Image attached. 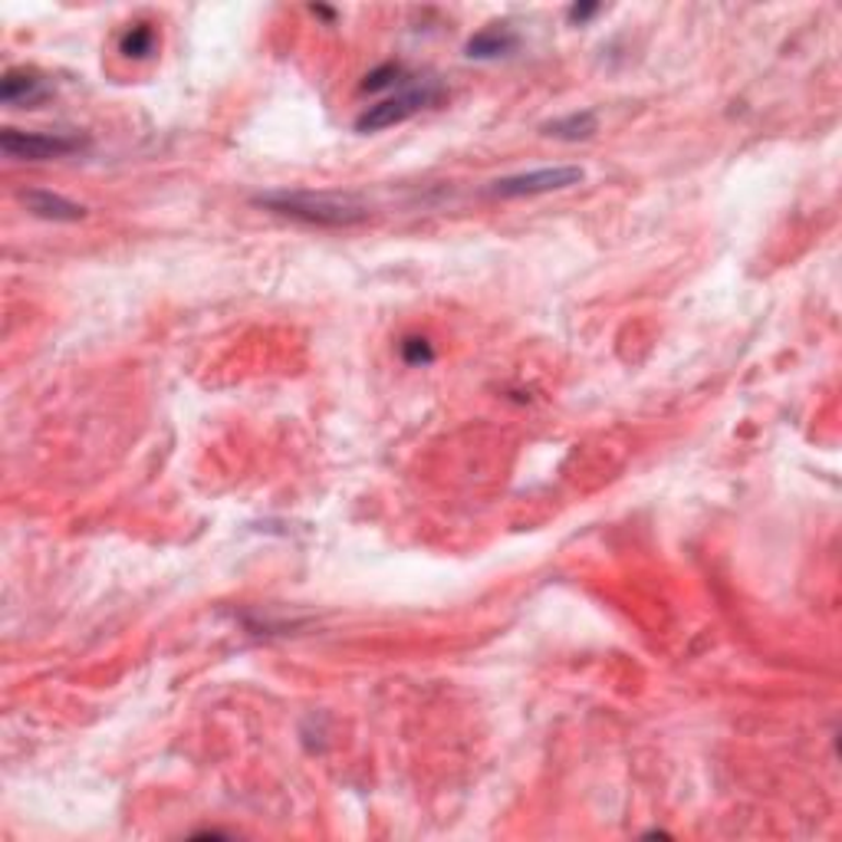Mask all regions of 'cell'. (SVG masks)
I'll return each mask as SVG.
<instances>
[{
  "label": "cell",
  "mask_w": 842,
  "mask_h": 842,
  "mask_svg": "<svg viewBox=\"0 0 842 842\" xmlns=\"http://www.w3.org/2000/svg\"><path fill=\"white\" fill-rule=\"evenodd\" d=\"M254 204L270 214L309 224V227H352L369 218V204L352 195H316V191H267Z\"/></svg>",
  "instance_id": "obj_1"
},
{
  "label": "cell",
  "mask_w": 842,
  "mask_h": 842,
  "mask_svg": "<svg viewBox=\"0 0 842 842\" xmlns=\"http://www.w3.org/2000/svg\"><path fill=\"white\" fill-rule=\"evenodd\" d=\"M54 90L50 83L34 73V70H11L4 80H0V100H4L8 106H40L44 100H50Z\"/></svg>",
  "instance_id": "obj_6"
},
{
  "label": "cell",
  "mask_w": 842,
  "mask_h": 842,
  "mask_svg": "<svg viewBox=\"0 0 842 842\" xmlns=\"http://www.w3.org/2000/svg\"><path fill=\"white\" fill-rule=\"evenodd\" d=\"M21 201H24V208L34 218L57 221V224H73V221H83L90 214L83 204H77V201H70L63 195H54L47 188H27V191H21Z\"/></svg>",
  "instance_id": "obj_5"
},
{
  "label": "cell",
  "mask_w": 842,
  "mask_h": 842,
  "mask_svg": "<svg viewBox=\"0 0 842 842\" xmlns=\"http://www.w3.org/2000/svg\"><path fill=\"white\" fill-rule=\"evenodd\" d=\"M401 359L408 365H429V362H435V349L425 336H408L401 342Z\"/></svg>",
  "instance_id": "obj_11"
},
{
  "label": "cell",
  "mask_w": 842,
  "mask_h": 842,
  "mask_svg": "<svg viewBox=\"0 0 842 842\" xmlns=\"http://www.w3.org/2000/svg\"><path fill=\"white\" fill-rule=\"evenodd\" d=\"M155 50H159L155 24H145V21L129 24V31L119 37V54L129 57V60H149V57H155Z\"/></svg>",
  "instance_id": "obj_9"
},
{
  "label": "cell",
  "mask_w": 842,
  "mask_h": 842,
  "mask_svg": "<svg viewBox=\"0 0 842 842\" xmlns=\"http://www.w3.org/2000/svg\"><path fill=\"white\" fill-rule=\"evenodd\" d=\"M517 47H521V37H517L514 27L491 24L468 40V57L471 60H498V57H511Z\"/></svg>",
  "instance_id": "obj_7"
},
{
  "label": "cell",
  "mask_w": 842,
  "mask_h": 842,
  "mask_svg": "<svg viewBox=\"0 0 842 842\" xmlns=\"http://www.w3.org/2000/svg\"><path fill=\"white\" fill-rule=\"evenodd\" d=\"M401 80H405V67L385 63V67L372 70V73L362 80V93H382V90H388V86H395V83H401Z\"/></svg>",
  "instance_id": "obj_10"
},
{
  "label": "cell",
  "mask_w": 842,
  "mask_h": 842,
  "mask_svg": "<svg viewBox=\"0 0 842 842\" xmlns=\"http://www.w3.org/2000/svg\"><path fill=\"white\" fill-rule=\"evenodd\" d=\"M596 129H599V119H596V113L586 109V113H570V116H563V119L547 122V126H543V136L560 139V142H583V139H589Z\"/></svg>",
  "instance_id": "obj_8"
},
{
  "label": "cell",
  "mask_w": 842,
  "mask_h": 842,
  "mask_svg": "<svg viewBox=\"0 0 842 842\" xmlns=\"http://www.w3.org/2000/svg\"><path fill=\"white\" fill-rule=\"evenodd\" d=\"M0 149L8 159L21 162H47V159H63L73 152L86 149V139L77 132H21V129H4L0 132Z\"/></svg>",
  "instance_id": "obj_2"
},
{
  "label": "cell",
  "mask_w": 842,
  "mask_h": 842,
  "mask_svg": "<svg viewBox=\"0 0 842 842\" xmlns=\"http://www.w3.org/2000/svg\"><path fill=\"white\" fill-rule=\"evenodd\" d=\"M583 178H586V172L580 165H553V168H534V172L498 178L488 191L494 198H537V195L566 191V188L580 185Z\"/></svg>",
  "instance_id": "obj_3"
},
{
  "label": "cell",
  "mask_w": 842,
  "mask_h": 842,
  "mask_svg": "<svg viewBox=\"0 0 842 842\" xmlns=\"http://www.w3.org/2000/svg\"><path fill=\"white\" fill-rule=\"evenodd\" d=\"M596 14H599L596 4H573V8H570V21H573V24H586V21L596 17Z\"/></svg>",
  "instance_id": "obj_12"
},
{
  "label": "cell",
  "mask_w": 842,
  "mask_h": 842,
  "mask_svg": "<svg viewBox=\"0 0 842 842\" xmlns=\"http://www.w3.org/2000/svg\"><path fill=\"white\" fill-rule=\"evenodd\" d=\"M435 96H438V90H429V86H414V90H405V93H398V96H388V100L369 106L365 113H359L355 132L369 136V132H382V129L401 126V122L411 119L418 109H425Z\"/></svg>",
  "instance_id": "obj_4"
}]
</instances>
